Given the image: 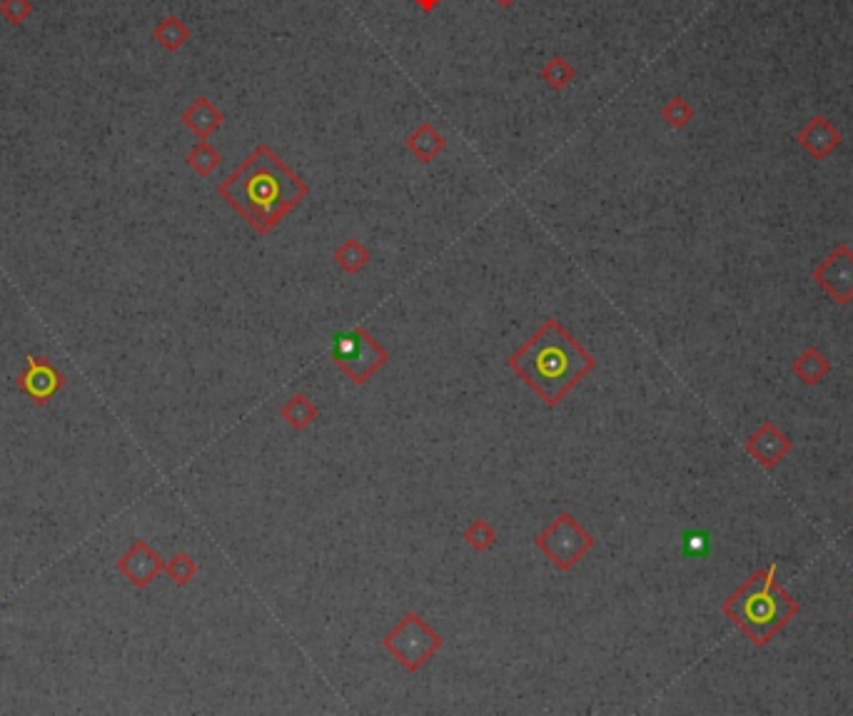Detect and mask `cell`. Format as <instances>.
<instances>
[{
  "instance_id": "1",
  "label": "cell",
  "mask_w": 853,
  "mask_h": 716,
  "mask_svg": "<svg viewBox=\"0 0 853 716\" xmlns=\"http://www.w3.org/2000/svg\"><path fill=\"white\" fill-rule=\"evenodd\" d=\"M217 193L252 225L257 235H270L287 213L307 198L310 188L282 163L267 145H257L240 168L222 180Z\"/></svg>"
},
{
  "instance_id": "2",
  "label": "cell",
  "mask_w": 853,
  "mask_h": 716,
  "mask_svg": "<svg viewBox=\"0 0 853 716\" xmlns=\"http://www.w3.org/2000/svg\"><path fill=\"white\" fill-rule=\"evenodd\" d=\"M507 365L549 407H557L589 372L597 360L584 350L559 320H547L522 347L509 355Z\"/></svg>"
},
{
  "instance_id": "3",
  "label": "cell",
  "mask_w": 853,
  "mask_h": 716,
  "mask_svg": "<svg viewBox=\"0 0 853 716\" xmlns=\"http://www.w3.org/2000/svg\"><path fill=\"white\" fill-rule=\"evenodd\" d=\"M799 609V602L779 582L776 564L751 572L721 604L724 617L756 649L769 647L794 622Z\"/></svg>"
},
{
  "instance_id": "4",
  "label": "cell",
  "mask_w": 853,
  "mask_h": 716,
  "mask_svg": "<svg viewBox=\"0 0 853 716\" xmlns=\"http://www.w3.org/2000/svg\"><path fill=\"white\" fill-rule=\"evenodd\" d=\"M382 647L397 659V664H400L402 669L417 672V669L425 667L429 659L439 652L442 637L434 632L432 624H427L420 614L407 612L405 617L385 634Z\"/></svg>"
},
{
  "instance_id": "5",
  "label": "cell",
  "mask_w": 853,
  "mask_h": 716,
  "mask_svg": "<svg viewBox=\"0 0 853 716\" xmlns=\"http://www.w3.org/2000/svg\"><path fill=\"white\" fill-rule=\"evenodd\" d=\"M332 360H335V365L340 367L355 385H365V382L390 360V352H387L370 332L357 327V330L335 337Z\"/></svg>"
},
{
  "instance_id": "6",
  "label": "cell",
  "mask_w": 853,
  "mask_h": 716,
  "mask_svg": "<svg viewBox=\"0 0 853 716\" xmlns=\"http://www.w3.org/2000/svg\"><path fill=\"white\" fill-rule=\"evenodd\" d=\"M537 547L547 554L554 567L567 572L577 567L584 554L594 547V537L572 514H559L544 532H539Z\"/></svg>"
},
{
  "instance_id": "7",
  "label": "cell",
  "mask_w": 853,
  "mask_h": 716,
  "mask_svg": "<svg viewBox=\"0 0 853 716\" xmlns=\"http://www.w3.org/2000/svg\"><path fill=\"white\" fill-rule=\"evenodd\" d=\"M816 285L836 302L846 307L853 302V250L846 242H839L829 250V255L811 272Z\"/></svg>"
},
{
  "instance_id": "8",
  "label": "cell",
  "mask_w": 853,
  "mask_h": 716,
  "mask_svg": "<svg viewBox=\"0 0 853 716\" xmlns=\"http://www.w3.org/2000/svg\"><path fill=\"white\" fill-rule=\"evenodd\" d=\"M746 455L764 470H776L794 450V440L776 422L764 420L746 440Z\"/></svg>"
},
{
  "instance_id": "9",
  "label": "cell",
  "mask_w": 853,
  "mask_h": 716,
  "mask_svg": "<svg viewBox=\"0 0 853 716\" xmlns=\"http://www.w3.org/2000/svg\"><path fill=\"white\" fill-rule=\"evenodd\" d=\"M796 143L804 148V153L814 160H826L839 150V145L844 143V135L841 130L831 123L826 115H814L804 128L796 133Z\"/></svg>"
},
{
  "instance_id": "10",
  "label": "cell",
  "mask_w": 853,
  "mask_h": 716,
  "mask_svg": "<svg viewBox=\"0 0 853 716\" xmlns=\"http://www.w3.org/2000/svg\"><path fill=\"white\" fill-rule=\"evenodd\" d=\"M222 123H225L222 110L217 108L213 100L203 98V95L195 98L193 103L183 110V125L188 130H193L200 140H208L210 135L222 128Z\"/></svg>"
},
{
  "instance_id": "11",
  "label": "cell",
  "mask_w": 853,
  "mask_h": 716,
  "mask_svg": "<svg viewBox=\"0 0 853 716\" xmlns=\"http://www.w3.org/2000/svg\"><path fill=\"white\" fill-rule=\"evenodd\" d=\"M834 365H831L829 357L819 350V347H806L801 350V355L791 362V372L796 375V380L806 387H816L831 375Z\"/></svg>"
},
{
  "instance_id": "12",
  "label": "cell",
  "mask_w": 853,
  "mask_h": 716,
  "mask_svg": "<svg viewBox=\"0 0 853 716\" xmlns=\"http://www.w3.org/2000/svg\"><path fill=\"white\" fill-rule=\"evenodd\" d=\"M405 145L407 150L420 160V163H432V160L444 150L447 140H444V135L439 133L432 123H427L425 120V123H420L410 135H407Z\"/></svg>"
},
{
  "instance_id": "13",
  "label": "cell",
  "mask_w": 853,
  "mask_h": 716,
  "mask_svg": "<svg viewBox=\"0 0 853 716\" xmlns=\"http://www.w3.org/2000/svg\"><path fill=\"white\" fill-rule=\"evenodd\" d=\"M190 38H193V33L178 15H165L153 28V40L168 53H178L180 48L190 43Z\"/></svg>"
},
{
  "instance_id": "14",
  "label": "cell",
  "mask_w": 853,
  "mask_h": 716,
  "mask_svg": "<svg viewBox=\"0 0 853 716\" xmlns=\"http://www.w3.org/2000/svg\"><path fill=\"white\" fill-rule=\"evenodd\" d=\"M282 420L287 422V425L292 427V430L302 432L307 430V427L312 425V422L320 417V410H317L315 402L310 400V397L305 395H292L290 400H287V405L282 407Z\"/></svg>"
},
{
  "instance_id": "15",
  "label": "cell",
  "mask_w": 853,
  "mask_h": 716,
  "mask_svg": "<svg viewBox=\"0 0 853 716\" xmlns=\"http://www.w3.org/2000/svg\"><path fill=\"white\" fill-rule=\"evenodd\" d=\"M332 260L337 262V267H340L342 272L357 275V272L365 270L367 262H370V250H367L360 240H345L332 252Z\"/></svg>"
},
{
  "instance_id": "16",
  "label": "cell",
  "mask_w": 853,
  "mask_h": 716,
  "mask_svg": "<svg viewBox=\"0 0 853 716\" xmlns=\"http://www.w3.org/2000/svg\"><path fill=\"white\" fill-rule=\"evenodd\" d=\"M23 385H25V390H28L33 397H48L50 392H53L55 387L60 385V377L55 375V372L50 370V367L40 365V362L33 360V362H30L28 375L23 377Z\"/></svg>"
},
{
  "instance_id": "17",
  "label": "cell",
  "mask_w": 853,
  "mask_h": 716,
  "mask_svg": "<svg viewBox=\"0 0 853 716\" xmlns=\"http://www.w3.org/2000/svg\"><path fill=\"white\" fill-rule=\"evenodd\" d=\"M220 153H217V148L213 143H208V140H200L198 145H193V150H190L188 155H185V163L190 165V168L195 170V173L200 175V178H208V175H213L217 170V165H220Z\"/></svg>"
},
{
  "instance_id": "18",
  "label": "cell",
  "mask_w": 853,
  "mask_h": 716,
  "mask_svg": "<svg viewBox=\"0 0 853 716\" xmlns=\"http://www.w3.org/2000/svg\"><path fill=\"white\" fill-rule=\"evenodd\" d=\"M574 78H577L574 65L569 63V60L559 58V55L549 60V63L542 68V80L547 83V88L552 90H564L567 85L574 83Z\"/></svg>"
},
{
  "instance_id": "19",
  "label": "cell",
  "mask_w": 853,
  "mask_h": 716,
  "mask_svg": "<svg viewBox=\"0 0 853 716\" xmlns=\"http://www.w3.org/2000/svg\"><path fill=\"white\" fill-rule=\"evenodd\" d=\"M694 115H696L694 105H691L686 98H681V95L671 98L669 103L661 108V120H664L671 130H684L686 125L694 120Z\"/></svg>"
},
{
  "instance_id": "20",
  "label": "cell",
  "mask_w": 853,
  "mask_h": 716,
  "mask_svg": "<svg viewBox=\"0 0 853 716\" xmlns=\"http://www.w3.org/2000/svg\"><path fill=\"white\" fill-rule=\"evenodd\" d=\"M464 542L474 549V552H487L497 542V532L487 519H474L467 529H464Z\"/></svg>"
},
{
  "instance_id": "21",
  "label": "cell",
  "mask_w": 853,
  "mask_h": 716,
  "mask_svg": "<svg viewBox=\"0 0 853 716\" xmlns=\"http://www.w3.org/2000/svg\"><path fill=\"white\" fill-rule=\"evenodd\" d=\"M33 0H0V18L8 25H23L33 18Z\"/></svg>"
},
{
  "instance_id": "22",
  "label": "cell",
  "mask_w": 853,
  "mask_h": 716,
  "mask_svg": "<svg viewBox=\"0 0 853 716\" xmlns=\"http://www.w3.org/2000/svg\"><path fill=\"white\" fill-rule=\"evenodd\" d=\"M168 569H170V574H173V579L178 584L190 582V579H193V574L198 572V567H195V562L188 557V554H178V557H175L173 562H170Z\"/></svg>"
},
{
  "instance_id": "23",
  "label": "cell",
  "mask_w": 853,
  "mask_h": 716,
  "mask_svg": "<svg viewBox=\"0 0 853 716\" xmlns=\"http://www.w3.org/2000/svg\"><path fill=\"white\" fill-rule=\"evenodd\" d=\"M417 3V8L422 10V13H434V10L439 8V3H442V0H415Z\"/></svg>"
},
{
  "instance_id": "24",
  "label": "cell",
  "mask_w": 853,
  "mask_h": 716,
  "mask_svg": "<svg viewBox=\"0 0 853 716\" xmlns=\"http://www.w3.org/2000/svg\"><path fill=\"white\" fill-rule=\"evenodd\" d=\"M494 3L497 5H502V8H512L514 3H517V0H494Z\"/></svg>"
}]
</instances>
